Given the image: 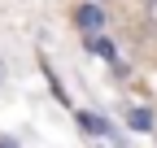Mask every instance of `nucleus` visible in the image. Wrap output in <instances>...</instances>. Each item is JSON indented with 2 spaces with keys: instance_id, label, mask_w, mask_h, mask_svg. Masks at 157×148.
Segmentation results:
<instances>
[{
  "instance_id": "nucleus-5",
  "label": "nucleus",
  "mask_w": 157,
  "mask_h": 148,
  "mask_svg": "<svg viewBox=\"0 0 157 148\" xmlns=\"http://www.w3.org/2000/svg\"><path fill=\"white\" fill-rule=\"evenodd\" d=\"M148 13H153V22H157V0H148Z\"/></svg>"
},
{
  "instance_id": "nucleus-1",
  "label": "nucleus",
  "mask_w": 157,
  "mask_h": 148,
  "mask_svg": "<svg viewBox=\"0 0 157 148\" xmlns=\"http://www.w3.org/2000/svg\"><path fill=\"white\" fill-rule=\"evenodd\" d=\"M74 22L83 26V31H101L105 26V13H101V5H83V9L74 13Z\"/></svg>"
},
{
  "instance_id": "nucleus-4",
  "label": "nucleus",
  "mask_w": 157,
  "mask_h": 148,
  "mask_svg": "<svg viewBox=\"0 0 157 148\" xmlns=\"http://www.w3.org/2000/svg\"><path fill=\"white\" fill-rule=\"evenodd\" d=\"M87 48H92V52H101V57H113V48H109L105 35H87Z\"/></svg>"
},
{
  "instance_id": "nucleus-3",
  "label": "nucleus",
  "mask_w": 157,
  "mask_h": 148,
  "mask_svg": "<svg viewBox=\"0 0 157 148\" xmlns=\"http://www.w3.org/2000/svg\"><path fill=\"white\" fill-rule=\"evenodd\" d=\"M131 126H135V131H148V126H153V113H148V109H131V118H127Z\"/></svg>"
},
{
  "instance_id": "nucleus-2",
  "label": "nucleus",
  "mask_w": 157,
  "mask_h": 148,
  "mask_svg": "<svg viewBox=\"0 0 157 148\" xmlns=\"http://www.w3.org/2000/svg\"><path fill=\"white\" fill-rule=\"evenodd\" d=\"M78 122H83V131H96V135H105V131H109V122H105V118H96V113H78Z\"/></svg>"
}]
</instances>
